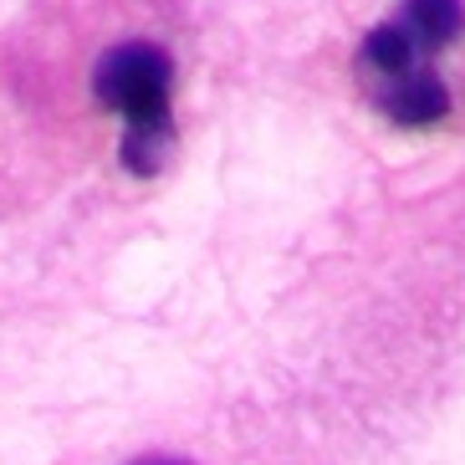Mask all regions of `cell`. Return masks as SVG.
I'll use <instances>...</instances> for the list:
<instances>
[{"label":"cell","instance_id":"cell-1","mask_svg":"<svg viewBox=\"0 0 465 465\" xmlns=\"http://www.w3.org/2000/svg\"><path fill=\"white\" fill-rule=\"evenodd\" d=\"M169 87H174V62L149 42L113 46L93 72V93L108 113L128 124V138L118 159L134 174H153L164 164L174 124H169Z\"/></svg>","mask_w":465,"mask_h":465},{"label":"cell","instance_id":"cell-2","mask_svg":"<svg viewBox=\"0 0 465 465\" xmlns=\"http://www.w3.org/2000/svg\"><path fill=\"white\" fill-rule=\"evenodd\" d=\"M379 108L399 128H430L450 113V93H445V83L435 72H414V77H399V83L379 87Z\"/></svg>","mask_w":465,"mask_h":465},{"label":"cell","instance_id":"cell-3","mask_svg":"<svg viewBox=\"0 0 465 465\" xmlns=\"http://www.w3.org/2000/svg\"><path fill=\"white\" fill-rule=\"evenodd\" d=\"M358 67L383 87V83H399V77H414V72H430V52H420V42H414L410 31L399 26V21H389V26L363 36Z\"/></svg>","mask_w":465,"mask_h":465},{"label":"cell","instance_id":"cell-4","mask_svg":"<svg viewBox=\"0 0 465 465\" xmlns=\"http://www.w3.org/2000/svg\"><path fill=\"white\" fill-rule=\"evenodd\" d=\"M399 26L420 42V52H440L465 31V0H399Z\"/></svg>","mask_w":465,"mask_h":465},{"label":"cell","instance_id":"cell-5","mask_svg":"<svg viewBox=\"0 0 465 465\" xmlns=\"http://www.w3.org/2000/svg\"><path fill=\"white\" fill-rule=\"evenodd\" d=\"M134 465H190V460H174V455H149V460H134Z\"/></svg>","mask_w":465,"mask_h":465}]
</instances>
